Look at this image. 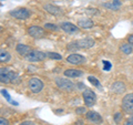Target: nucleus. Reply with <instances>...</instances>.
Returning a JSON list of instances; mask_svg holds the SVG:
<instances>
[{"label":"nucleus","mask_w":133,"mask_h":125,"mask_svg":"<svg viewBox=\"0 0 133 125\" xmlns=\"http://www.w3.org/2000/svg\"><path fill=\"white\" fill-rule=\"evenodd\" d=\"M28 86L32 93H39L43 89V82L38 78H31L28 82Z\"/></svg>","instance_id":"nucleus-1"},{"label":"nucleus","mask_w":133,"mask_h":125,"mask_svg":"<svg viewBox=\"0 0 133 125\" xmlns=\"http://www.w3.org/2000/svg\"><path fill=\"white\" fill-rule=\"evenodd\" d=\"M122 109L128 114H133V93H129L122 99Z\"/></svg>","instance_id":"nucleus-2"},{"label":"nucleus","mask_w":133,"mask_h":125,"mask_svg":"<svg viewBox=\"0 0 133 125\" xmlns=\"http://www.w3.org/2000/svg\"><path fill=\"white\" fill-rule=\"evenodd\" d=\"M82 98H83V101H84V104L87 106H93L95 104V101H97V95H95V93L93 91L88 90V89L83 91Z\"/></svg>","instance_id":"nucleus-3"},{"label":"nucleus","mask_w":133,"mask_h":125,"mask_svg":"<svg viewBox=\"0 0 133 125\" xmlns=\"http://www.w3.org/2000/svg\"><path fill=\"white\" fill-rule=\"evenodd\" d=\"M47 58V53H44L39 50H32L27 57V60L29 62H38V61H43Z\"/></svg>","instance_id":"nucleus-4"},{"label":"nucleus","mask_w":133,"mask_h":125,"mask_svg":"<svg viewBox=\"0 0 133 125\" xmlns=\"http://www.w3.org/2000/svg\"><path fill=\"white\" fill-rule=\"evenodd\" d=\"M10 16L19 20H26L30 17V12L26 8H19V9H15L10 11Z\"/></svg>","instance_id":"nucleus-5"},{"label":"nucleus","mask_w":133,"mask_h":125,"mask_svg":"<svg viewBox=\"0 0 133 125\" xmlns=\"http://www.w3.org/2000/svg\"><path fill=\"white\" fill-rule=\"evenodd\" d=\"M28 33L32 37V38H35V39L43 38V37L45 36L44 29L41 28V27H38V26H31V27H29Z\"/></svg>","instance_id":"nucleus-6"},{"label":"nucleus","mask_w":133,"mask_h":125,"mask_svg":"<svg viewBox=\"0 0 133 125\" xmlns=\"http://www.w3.org/2000/svg\"><path fill=\"white\" fill-rule=\"evenodd\" d=\"M56 84L58 85V87H60V89L63 90V91H72L74 89L73 83L69 80H65V79L58 78L56 80Z\"/></svg>","instance_id":"nucleus-7"},{"label":"nucleus","mask_w":133,"mask_h":125,"mask_svg":"<svg viewBox=\"0 0 133 125\" xmlns=\"http://www.w3.org/2000/svg\"><path fill=\"white\" fill-rule=\"evenodd\" d=\"M66 61L71 64L80 65V64H83L85 62V58L81 54H78V53H72V54H70L68 58H66Z\"/></svg>","instance_id":"nucleus-8"},{"label":"nucleus","mask_w":133,"mask_h":125,"mask_svg":"<svg viewBox=\"0 0 133 125\" xmlns=\"http://www.w3.org/2000/svg\"><path fill=\"white\" fill-rule=\"evenodd\" d=\"M94 40L91 38H85V39H80L76 41V45L79 49H90L94 45Z\"/></svg>","instance_id":"nucleus-9"},{"label":"nucleus","mask_w":133,"mask_h":125,"mask_svg":"<svg viewBox=\"0 0 133 125\" xmlns=\"http://www.w3.org/2000/svg\"><path fill=\"white\" fill-rule=\"evenodd\" d=\"M85 117H87L88 121H90V122H92V123H95V124H101L102 123L101 115H100L99 113H97V112H94V111L87 112Z\"/></svg>","instance_id":"nucleus-10"},{"label":"nucleus","mask_w":133,"mask_h":125,"mask_svg":"<svg viewBox=\"0 0 133 125\" xmlns=\"http://www.w3.org/2000/svg\"><path fill=\"white\" fill-rule=\"evenodd\" d=\"M60 28L66 33H76L79 31V28L71 22H62Z\"/></svg>","instance_id":"nucleus-11"},{"label":"nucleus","mask_w":133,"mask_h":125,"mask_svg":"<svg viewBox=\"0 0 133 125\" xmlns=\"http://www.w3.org/2000/svg\"><path fill=\"white\" fill-rule=\"evenodd\" d=\"M16 50H17V52L19 53L20 55H22V57H28V54L30 53L32 50H31V48L29 47V45H27V44H18L17 45V48H16Z\"/></svg>","instance_id":"nucleus-12"},{"label":"nucleus","mask_w":133,"mask_h":125,"mask_svg":"<svg viewBox=\"0 0 133 125\" xmlns=\"http://www.w3.org/2000/svg\"><path fill=\"white\" fill-rule=\"evenodd\" d=\"M111 89H112V91H113L114 93L121 94V93H123L124 91H125V84H124L122 81H116V82H114L113 84H112Z\"/></svg>","instance_id":"nucleus-13"},{"label":"nucleus","mask_w":133,"mask_h":125,"mask_svg":"<svg viewBox=\"0 0 133 125\" xmlns=\"http://www.w3.org/2000/svg\"><path fill=\"white\" fill-rule=\"evenodd\" d=\"M0 81L2 83L10 82V70L7 68H1L0 70Z\"/></svg>","instance_id":"nucleus-14"},{"label":"nucleus","mask_w":133,"mask_h":125,"mask_svg":"<svg viewBox=\"0 0 133 125\" xmlns=\"http://www.w3.org/2000/svg\"><path fill=\"white\" fill-rule=\"evenodd\" d=\"M82 71L76 70V69H68L64 71V77L66 78H79L82 75Z\"/></svg>","instance_id":"nucleus-15"},{"label":"nucleus","mask_w":133,"mask_h":125,"mask_svg":"<svg viewBox=\"0 0 133 125\" xmlns=\"http://www.w3.org/2000/svg\"><path fill=\"white\" fill-rule=\"evenodd\" d=\"M78 26L83 29H91L93 27V21L91 19H80L78 21Z\"/></svg>","instance_id":"nucleus-16"},{"label":"nucleus","mask_w":133,"mask_h":125,"mask_svg":"<svg viewBox=\"0 0 133 125\" xmlns=\"http://www.w3.org/2000/svg\"><path fill=\"white\" fill-rule=\"evenodd\" d=\"M43 9L49 12V13H51V15H59L60 13V8L59 7H57V6H53V5H50V3H47V5H44L43 6Z\"/></svg>","instance_id":"nucleus-17"},{"label":"nucleus","mask_w":133,"mask_h":125,"mask_svg":"<svg viewBox=\"0 0 133 125\" xmlns=\"http://www.w3.org/2000/svg\"><path fill=\"white\" fill-rule=\"evenodd\" d=\"M120 1L119 0H114L113 2H109V3H104V7H108V8H110V9H112V10H118V8L120 7Z\"/></svg>","instance_id":"nucleus-18"},{"label":"nucleus","mask_w":133,"mask_h":125,"mask_svg":"<svg viewBox=\"0 0 133 125\" xmlns=\"http://www.w3.org/2000/svg\"><path fill=\"white\" fill-rule=\"evenodd\" d=\"M120 50H121V52L124 53V54H130V53H132V51H133L131 44H122Z\"/></svg>","instance_id":"nucleus-19"},{"label":"nucleus","mask_w":133,"mask_h":125,"mask_svg":"<svg viewBox=\"0 0 133 125\" xmlns=\"http://www.w3.org/2000/svg\"><path fill=\"white\" fill-rule=\"evenodd\" d=\"M0 53H1V54H0V61H1V62H8L10 60L11 57H10V54L7 51H5V50H1V52H0Z\"/></svg>","instance_id":"nucleus-20"},{"label":"nucleus","mask_w":133,"mask_h":125,"mask_svg":"<svg viewBox=\"0 0 133 125\" xmlns=\"http://www.w3.org/2000/svg\"><path fill=\"white\" fill-rule=\"evenodd\" d=\"M47 57L50 58V59H53V60H61L62 59L61 54L56 53V52H49V53H47Z\"/></svg>","instance_id":"nucleus-21"},{"label":"nucleus","mask_w":133,"mask_h":125,"mask_svg":"<svg viewBox=\"0 0 133 125\" xmlns=\"http://www.w3.org/2000/svg\"><path fill=\"white\" fill-rule=\"evenodd\" d=\"M88 81H90L91 84H93L94 86H100V81L98 80L97 78H94V77H92V75L88 77Z\"/></svg>","instance_id":"nucleus-22"},{"label":"nucleus","mask_w":133,"mask_h":125,"mask_svg":"<svg viewBox=\"0 0 133 125\" xmlns=\"http://www.w3.org/2000/svg\"><path fill=\"white\" fill-rule=\"evenodd\" d=\"M44 28L48 29V30H51V31L58 30V27L56 26V24H52V23H45V24H44Z\"/></svg>","instance_id":"nucleus-23"},{"label":"nucleus","mask_w":133,"mask_h":125,"mask_svg":"<svg viewBox=\"0 0 133 125\" xmlns=\"http://www.w3.org/2000/svg\"><path fill=\"white\" fill-rule=\"evenodd\" d=\"M102 63H103V70H104V71H109V70H111V63H110V62L109 61H103L102 62Z\"/></svg>","instance_id":"nucleus-24"},{"label":"nucleus","mask_w":133,"mask_h":125,"mask_svg":"<svg viewBox=\"0 0 133 125\" xmlns=\"http://www.w3.org/2000/svg\"><path fill=\"white\" fill-rule=\"evenodd\" d=\"M1 93H2V95H3V96H5V98H6V100H7V101H8V102H10V103L12 102V101H11V98H10V95H9V94H8V92H7V90H5V89H2V90H1Z\"/></svg>","instance_id":"nucleus-25"},{"label":"nucleus","mask_w":133,"mask_h":125,"mask_svg":"<svg viewBox=\"0 0 133 125\" xmlns=\"http://www.w3.org/2000/svg\"><path fill=\"white\" fill-rule=\"evenodd\" d=\"M121 119H122V114L121 113H115L114 114V122L115 123H120Z\"/></svg>","instance_id":"nucleus-26"},{"label":"nucleus","mask_w":133,"mask_h":125,"mask_svg":"<svg viewBox=\"0 0 133 125\" xmlns=\"http://www.w3.org/2000/svg\"><path fill=\"white\" fill-rule=\"evenodd\" d=\"M0 125H9V123H8V121L6 119L1 117L0 119Z\"/></svg>","instance_id":"nucleus-27"},{"label":"nucleus","mask_w":133,"mask_h":125,"mask_svg":"<svg viewBox=\"0 0 133 125\" xmlns=\"http://www.w3.org/2000/svg\"><path fill=\"white\" fill-rule=\"evenodd\" d=\"M20 125H35V123L31 122V121H24V122H22Z\"/></svg>","instance_id":"nucleus-28"},{"label":"nucleus","mask_w":133,"mask_h":125,"mask_svg":"<svg viewBox=\"0 0 133 125\" xmlns=\"http://www.w3.org/2000/svg\"><path fill=\"white\" fill-rule=\"evenodd\" d=\"M84 112H85V109H84V107H80V109H78V110H77V113H78V114L84 113Z\"/></svg>","instance_id":"nucleus-29"},{"label":"nucleus","mask_w":133,"mask_h":125,"mask_svg":"<svg viewBox=\"0 0 133 125\" xmlns=\"http://www.w3.org/2000/svg\"><path fill=\"white\" fill-rule=\"evenodd\" d=\"M125 125H133V117L130 119V120H128L125 122Z\"/></svg>","instance_id":"nucleus-30"},{"label":"nucleus","mask_w":133,"mask_h":125,"mask_svg":"<svg viewBox=\"0 0 133 125\" xmlns=\"http://www.w3.org/2000/svg\"><path fill=\"white\" fill-rule=\"evenodd\" d=\"M129 43H130L131 45H133V34H131L130 37H129Z\"/></svg>","instance_id":"nucleus-31"}]
</instances>
